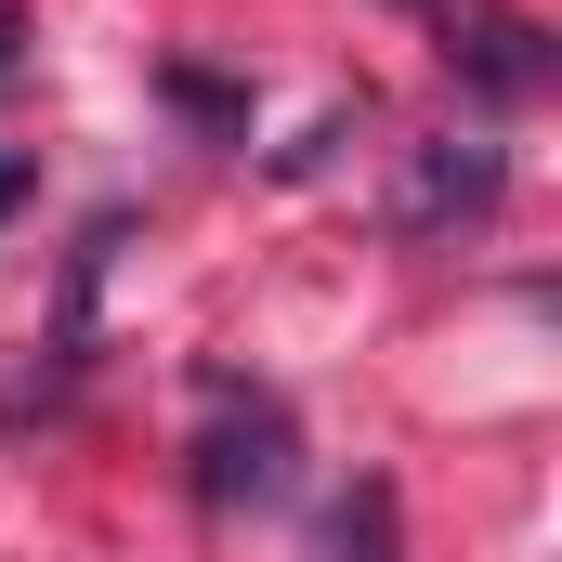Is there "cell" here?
Returning a JSON list of instances; mask_svg holds the SVG:
<instances>
[{
  "label": "cell",
  "instance_id": "1",
  "mask_svg": "<svg viewBox=\"0 0 562 562\" xmlns=\"http://www.w3.org/2000/svg\"><path fill=\"white\" fill-rule=\"evenodd\" d=\"M393 13H419L431 26V53L484 92V105H537L562 79V53H550V26L524 13V0H393Z\"/></svg>",
  "mask_w": 562,
  "mask_h": 562
},
{
  "label": "cell",
  "instance_id": "2",
  "mask_svg": "<svg viewBox=\"0 0 562 562\" xmlns=\"http://www.w3.org/2000/svg\"><path fill=\"white\" fill-rule=\"evenodd\" d=\"M301 484V431H288L276 393L249 380H210V431H196V497L210 510H276Z\"/></svg>",
  "mask_w": 562,
  "mask_h": 562
},
{
  "label": "cell",
  "instance_id": "3",
  "mask_svg": "<svg viewBox=\"0 0 562 562\" xmlns=\"http://www.w3.org/2000/svg\"><path fill=\"white\" fill-rule=\"evenodd\" d=\"M497 196H510V157H497L484 132H445V144H419V157H406L393 223H406V236H445V223H484Z\"/></svg>",
  "mask_w": 562,
  "mask_h": 562
},
{
  "label": "cell",
  "instance_id": "4",
  "mask_svg": "<svg viewBox=\"0 0 562 562\" xmlns=\"http://www.w3.org/2000/svg\"><path fill=\"white\" fill-rule=\"evenodd\" d=\"M393 524H406V510H393V484H380V471H353V497L327 510V562H393Z\"/></svg>",
  "mask_w": 562,
  "mask_h": 562
},
{
  "label": "cell",
  "instance_id": "5",
  "mask_svg": "<svg viewBox=\"0 0 562 562\" xmlns=\"http://www.w3.org/2000/svg\"><path fill=\"white\" fill-rule=\"evenodd\" d=\"M157 92H170L183 119H210V132H249V92H236V79H210V66H157Z\"/></svg>",
  "mask_w": 562,
  "mask_h": 562
},
{
  "label": "cell",
  "instance_id": "6",
  "mask_svg": "<svg viewBox=\"0 0 562 562\" xmlns=\"http://www.w3.org/2000/svg\"><path fill=\"white\" fill-rule=\"evenodd\" d=\"M26 183H40V157H26V144H0V210H13Z\"/></svg>",
  "mask_w": 562,
  "mask_h": 562
}]
</instances>
